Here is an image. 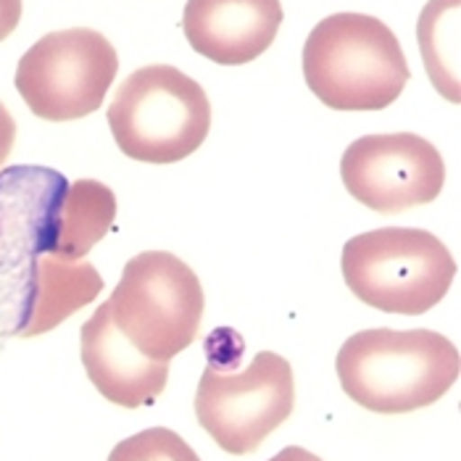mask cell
Instances as JSON below:
<instances>
[{
	"label": "cell",
	"instance_id": "obj_1",
	"mask_svg": "<svg viewBox=\"0 0 461 461\" xmlns=\"http://www.w3.org/2000/svg\"><path fill=\"white\" fill-rule=\"evenodd\" d=\"M335 369L358 406L375 414H406L454 388L459 351L432 330H361L343 343Z\"/></svg>",
	"mask_w": 461,
	"mask_h": 461
},
{
	"label": "cell",
	"instance_id": "obj_2",
	"mask_svg": "<svg viewBox=\"0 0 461 461\" xmlns=\"http://www.w3.org/2000/svg\"><path fill=\"white\" fill-rule=\"evenodd\" d=\"M309 90L335 111H383L411 79L403 48L388 24L366 14H332L303 45Z\"/></svg>",
	"mask_w": 461,
	"mask_h": 461
},
{
	"label": "cell",
	"instance_id": "obj_3",
	"mask_svg": "<svg viewBox=\"0 0 461 461\" xmlns=\"http://www.w3.org/2000/svg\"><path fill=\"white\" fill-rule=\"evenodd\" d=\"M119 150L142 164H175L193 156L212 130L206 90L169 64L132 71L108 106Z\"/></svg>",
	"mask_w": 461,
	"mask_h": 461
},
{
	"label": "cell",
	"instance_id": "obj_4",
	"mask_svg": "<svg viewBox=\"0 0 461 461\" xmlns=\"http://www.w3.org/2000/svg\"><path fill=\"white\" fill-rule=\"evenodd\" d=\"M343 277L361 303L385 314L420 317L451 290L456 261L432 232L385 227L346 243Z\"/></svg>",
	"mask_w": 461,
	"mask_h": 461
},
{
	"label": "cell",
	"instance_id": "obj_5",
	"mask_svg": "<svg viewBox=\"0 0 461 461\" xmlns=\"http://www.w3.org/2000/svg\"><path fill=\"white\" fill-rule=\"evenodd\" d=\"M203 306L198 275L167 250H145L130 258L108 301L116 330L156 361H172L193 346Z\"/></svg>",
	"mask_w": 461,
	"mask_h": 461
},
{
	"label": "cell",
	"instance_id": "obj_6",
	"mask_svg": "<svg viewBox=\"0 0 461 461\" xmlns=\"http://www.w3.org/2000/svg\"><path fill=\"white\" fill-rule=\"evenodd\" d=\"M69 182L48 167L0 169V335L22 338L32 312L37 261L53 250Z\"/></svg>",
	"mask_w": 461,
	"mask_h": 461
},
{
	"label": "cell",
	"instance_id": "obj_7",
	"mask_svg": "<svg viewBox=\"0 0 461 461\" xmlns=\"http://www.w3.org/2000/svg\"><path fill=\"white\" fill-rule=\"evenodd\" d=\"M295 406L293 366L280 354L261 351L243 372H224L209 364L195 393V417L213 443L246 456L287 422Z\"/></svg>",
	"mask_w": 461,
	"mask_h": 461
},
{
	"label": "cell",
	"instance_id": "obj_8",
	"mask_svg": "<svg viewBox=\"0 0 461 461\" xmlns=\"http://www.w3.org/2000/svg\"><path fill=\"white\" fill-rule=\"evenodd\" d=\"M119 71L106 35L74 27L40 37L16 67V90L45 122H74L104 106Z\"/></svg>",
	"mask_w": 461,
	"mask_h": 461
},
{
	"label": "cell",
	"instance_id": "obj_9",
	"mask_svg": "<svg viewBox=\"0 0 461 461\" xmlns=\"http://www.w3.org/2000/svg\"><path fill=\"white\" fill-rule=\"evenodd\" d=\"M340 177L361 206L377 213H401L440 195L446 164L422 135H366L346 148Z\"/></svg>",
	"mask_w": 461,
	"mask_h": 461
},
{
	"label": "cell",
	"instance_id": "obj_10",
	"mask_svg": "<svg viewBox=\"0 0 461 461\" xmlns=\"http://www.w3.org/2000/svg\"><path fill=\"white\" fill-rule=\"evenodd\" d=\"M283 24L280 0H187L182 32L190 48L221 67L258 59Z\"/></svg>",
	"mask_w": 461,
	"mask_h": 461
},
{
	"label": "cell",
	"instance_id": "obj_11",
	"mask_svg": "<svg viewBox=\"0 0 461 461\" xmlns=\"http://www.w3.org/2000/svg\"><path fill=\"white\" fill-rule=\"evenodd\" d=\"M79 351L90 383L98 393L124 409H138L153 403L169 380V361H156L142 356L111 320L106 303L82 324Z\"/></svg>",
	"mask_w": 461,
	"mask_h": 461
},
{
	"label": "cell",
	"instance_id": "obj_12",
	"mask_svg": "<svg viewBox=\"0 0 461 461\" xmlns=\"http://www.w3.org/2000/svg\"><path fill=\"white\" fill-rule=\"evenodd\" d=\"M104 290V280L90 261H61L53 253H42L37 261V283L32 295V312L22 330V338H35L64 320L74 312L93 303Z\"/></svg>",
	"mask_w": 461,
	"mask_h": 461
},
{
	"label": "cell",
	"instance_id": "obj_13",
	"mask_svg": "<svg viewBox=\"0 0 461 461\" xmlns=\"http://www.w3.org/2000/svg\"><path fill=\"white\" fill-rule=\"evenodd\" d=\"M116 216V195L98 179L71 182L61 198L56 219L53 256L61 261H82L95 243L108 235Z\"/></svg>",
	"mask_w": 461,
	"mask_h": 461
},
{
	"label": "cell",
	"instance_id": "obj_14",
	"mask_svg": "<svg viewBox=\"0 0 461 461\" xmlns=\"http://www.w3.org/2000/svg\"><path fill=\"white\" fill-rule=\"evenodd\" d=\"M459 0H429L420 16V48L435 90L459 104Z\"/></svg>",
	"mask_w": 461,
	"mask_h": 461
},
{
	"label": "cell",
	"instance_id": "obj_15",
	"mask_svg": "<svg viewBox=\"0 0 461 461\" xmlns=\"http://www.w3.org/2000/svg\"><path fill=\"white\" fill-rule=\"evenodd\" d=\"M108 461H201V456L169 427H150L116 443Z\"/></svg>",
	"mask_w": 461,
	"mask_h": 461
},
{
	"label": "cell",
	"instance_id": "obj_16",
	"mask_svg": "<svg viewBox=\"0 0 461 461\" xmlns=\"http://www.w3.org/2000/svg\"><path fill=\"white\" fill-rule=\"evenodd\" d=\"M14 142H16V122L11 116V111L5 108V104L0 101V169L8 161V156L14 150Z\"/></svg>",
	"mask_w": 461,
	"mask_h": 461
},
{
	"label": "cell",
	"instance_id": "obj_17",
	"mask_svg": "<svg viewBox=\"0 0 461 461\" xmlns=\"http://www.w3.org/2000/svg\"><path fill=\"white\" fill-rule=\"evenodd\" d=\"M22 22V0H0V42L14 35Z\"/></svg>",
	"mask_w": 461,
	"mask_h": 461
},
{
	"label": "cell",
	"instance_id": "obj_18",
	"mask_svg": "<svg viewBox=\"0 0 461 461\" xmlns=\"http://www.w3.org/2000/svg\"><path fill=\"white\" fill-rule=\"evenodd\" d=\"M269 461H324L320 456H314L312 451H306V448H301V446H287L285 451H280L275 459Z\"/></svg>",
	"mask_w": 461,
	"mask_h": 461
}]
</instances>
